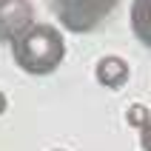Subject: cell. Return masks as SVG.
Instances as JSON below:
<instances>
[{"label":"cell","mask_w":151,"mask_h":151,"mask_svg":"<svg viewBox=\"0 0 151 151\" xmlns=\"http://www.w3.org/2000/svg\"><path fill=\"white\" fill-rule=\"evenodd\" d=\"M12 57L26 74L43 77L57 71L66 57V40L57 32V26L32 23L20 37L12 40Z\"/></svg>","instance_id":"obj_1"},{"label":"cell","mask_w":151,"mask_h":151,"mask_svg":"<svg viewBox=\"0 0 151 151\" xmlns=\"http://www.w3.org/2000/svg\"><path fill=\"white\" fill-rule=\"evenodd\" d=\"M117 0H51V9L57 12V20L63 29L74 34L94 32L97 26L111 14Z\"/></svg>","instance_id":"obj_2"},{"label":"cell","mask_w":151,"mask_h":151,"mask_svg":"<svg viewBox=\"0 0 151 151\" xmlns=\"http://www.w3.org/2000/svg\"><path fill=\"white\" fill-rule=\"evenodd\" d=\"M34 23V6L29 0H6L0 6V40L12 43Z\"/></svg>","instance_id":"obj_3"},{"label":"cell","mask_w":151,"mask_h":151,"mask_svg":"<svg viewBox=\"0 0 151 151\" xmlns=\"http://www.w3.org/2000/svg\"><path fill=\"white\" fill-rule=\"evenodd\" d=\"M94 77L97 83L106 86V88H120V86L128 80V63L117 54H109V57H100L97 66H94Z\"/></svg>","instance_id":"obj_4"},{"label":"cell","mask_w":151,"mask_h":151,"mask_svg":"<svg viewBox=\"0 0 151 151\" xmlns=\"http://www.w3.org/2000/svg\"><path fill=\"white\" fill-rule=\"evenodd\" d=\"M131 32L145 49H151V0L131 3Z\"/></svg>","instance_id":"obj_5"},{"label":"cell","mask_w":151,"mask_h":151,"mask_svg":"<svg viewBox=\"0 0 151 151\" xmlns=\"http://www.w3.org/2000/svg\"><path fill=\"white\" fill-rule=\"evenodd\" d=\"M126 123H128V126H134V128L148 126V123H151V111H148V106H143V103L128 106V109H126Z\"/></svg>","instance_id":"obj_6"},{"label":"cell","mask_w":151,"mask_h":151,"mask_svg":"<svg viewBox=\"0 0 151 151\" xmlns=\"http://www.w3.org/2000/svg\"><path fill=\"white\" fill-rule=\"evenodd\" d=\"M140 148H143V151H151V123L140 128Z\"/></svg>","instance_id":"obj_7"},{"label":"cell","mask_w":151,"mask_h":151,"mask_svg":"<svg viewBox=\"0 0 151 151\" xmlns=\"http://www.w3.org/2000/svg\"><path fill=\"white\" fill-rule=\"evenodd\" d=\"M6 106H9V103H6V94L0 91V114H3V111H6Z\"/></svg>","instance_id":"obj_8"},{"label":"cell","mask_w":151,"mask_h":151,"mask_svg":"<svg viewBox=\"0 0 151 151\" xmlns=\"http://www.w3.org/2000/svg\"><path fill=\"white\" fill-rule=\"evenodd\" d=\"M3 3H6V0H0V6H3Z\"/></svg>","instance_id":"obj_9"},{"label":"cell","mask_w":151,"mask_h":151,"mask_svg":"<svg viewBox=\"0 0 151 151\" xmlns=\"http://www.w3.org/2000/svg\"><path fill=\"white\" fill-rule=\"evenodd\" d=\"M54 151H63V148H54Z\"/></svg>","instance_id":"obj_10"}]
</instances>
